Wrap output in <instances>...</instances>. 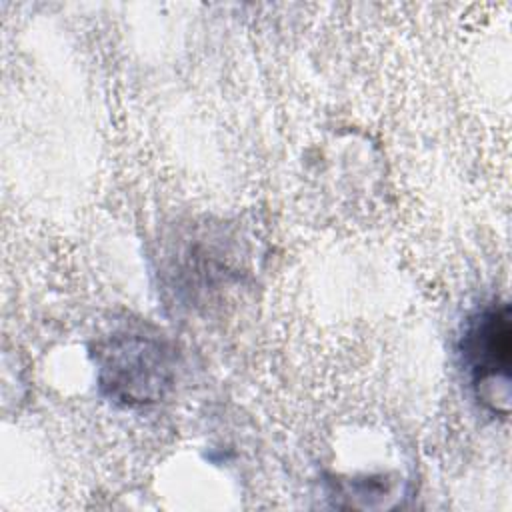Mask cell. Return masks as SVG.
Returning <instances> with one entry per match:
<instances>
[{"label": "cell", "mask_w": 512, "mask_h": 512, "mask_svg": "<svg viewBox=\"0 0 512 512\" xmlns=\"http://www.w3.org/2000/svg\"><path fill=\"white\" fill-rule=\"evenodd\" d=\"M92 354L98 388L118 406H154L174 388L176 350L150 328H118L98 340Z\"/></svg>", "instance_id": "obj_1"}, {"label": "cell", "mask_w": 512, "mask_h": 512, "mask_svg": "<svg viewBox=\"0 0 512 512\" xmlns=\"http://www.w3.org/2000/svg\"><path fill=\"white\" fill-rule=\"evenodd\" d=\"M462 368L474 398L502 418L510 412L512 320L506 302H490L474 312L458 344Z\"/></svg>", "instance_id": "obj_2"}]
</instances>
